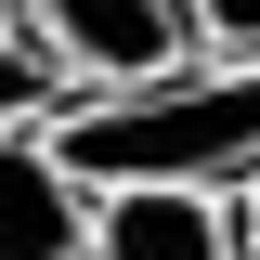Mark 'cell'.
Masks as SVG:
<instances>
[{"label": "cell", "instance_id": "cell-2", "mask_svg": "<svg viewBox=\"0 0 260 260\" xmlns=\"http://www.w3.org/2000/svg\"><path fill=\"white\" fill-rule=\"evenodd\" d=\"M26 39L65 65V91H117L195 52V0H26Z\"/></svg>", "mask_w": 260, "mask_h": 260}, {"label": "cell", "instance_id": "cell-4", "mask_svg": "<svg viewBox=\"0 0 260 260\" xmlns=\"http://www.w3.org/2000/svg\"><path fill=\"white\" fill-rule=\"evenodd\" d=\"M78 221H91V195L52 169L39 117L0 130V260H78Z\"/></svg>", "mask_w": 260, "mask_h": 260}, {"label": "cell", "instance_id": "cell-3", "mask_svg": "<svg viewBox=\"0 0 260 260\" xmlns=\"http://www.w3.org/2000/svg\"><path fill=\"white\" fill-rule=\"evenodd\" d=\"M78 260H234V221L208 182H104L78 221Z\"/></svg>", "mask_w": 260, "mask_h": 260}, {"label": "cell", "instance_id": "cell-1", "mask_svg": "<svg viewBox=\"0 0 260 260\" xmlns=\"http://www.w3.org/2000/svg\"><path fill=\"white\" fill-rule=\"evenodd\" d=\"M52 169L78 195L104 182H208L234 195L260 169V65H221V52H182L156 78H117V91H65L39 117Z\"/></svg>", "mask_w": 260, "mask_h": 260}, {"label": "cell", "instance_id": "cell-7", "mask_svg": "<svg viewBox=\"0 0 260 260\" xmlns=\"http://www.w3.org/2000/svg\"><path fill=\"white\" fill-rule=\"evenodd\" d=\"M13 39H26V0H0V52H13Z\"/></svg>", "mask_w": 260, "mask_h": 260}, {"label": "cell", "instance_id": "cell-6", "mask_svg": "<svg viewBox=\"0 0 260 260\" xmlns=\"http://www.w3.org/2000/svg\"><path fill=\"white\" fill-rule=\"evenodd\" d=\"M221 221H234V260H260V169H247V182L221 195Z\"/></svg>", "mask_w": 260, "mask_h": 260}, {"label": "cell", "instance_id": "cell-5", "mask_svg": "<svg viewBox=\"0 0 260 260\" xmlns=\"http://www.w3.org/2000/svg\"><path fill=\"white\" fill-rule=\"evenodd\" d=\"M195 52H221V65H260V0H195Z\"/></svg>", "mask_w": 260, "mask_h": 260}]
</instances>
